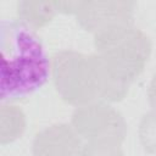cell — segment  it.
Instances as JSON below:
<instances>
[{
  "label": "cell",
  "mask_w": 156,
  "mask_h": 156,
  "mask_svg": "<svg viewBox=\"0 0 156 156\" xmlns=\"http://www.w3.org/2000/svg\"><path fill=\"white\" fill-rule=\"evenodd\" d=\"M50 63L34 32L20 20L1 22V99L18 100L41 88Z\"/></svg>",
  "instance_id": "1"
},
{
  "label": "cell",
  "mask_w": 156,
  "mask_h": 156,
  "mask_svg": "<svg viewBox=\"0 0 156 156\" xmlns=\"http://www.w3.org/2000/svg\"><path fill=\"white\" fill-rule=\"evenodd\" d=\"M149 100H150L151 106L156 110V74L154 76L150 88H149Z\"/></svg>",
  "instance_id": "10"
},
{
  "label": "cell",
  "mask_w": 156,
  "mask_h": 156,
  "mask_svg": "<svg viewBox=\"0 0 156 156\" xmlns=\"http://www.w3.org/2000/svg\"><path fill=\"white\" fill-rule=\"evenodd\" d=\"M76 130L85 138L121 143L124 138L126 124L122 116L102 104L82 106L77 108L72 118Z\"/></svg>",
  "instance_id": "4"
},
{
  "label": "cell",
  "mask_w": 156,
  "mask_h": 156,
  "mask_svg": "<svg viewBox=\"0 0 156 156\" xmlns=\"http://www.w3.org/2000/svg\"><path fill=\"white\" fill-rule=\"evenodd\" d=\"M79 139L69 126L60 123L38 133L33 141L34 156H74Z\"/></svg>",
  "instance_id": "6"
},
{
  "label": "cell",
  "mask_w": 156,
  "mask_h": 156,
  "mask_svg": "<svg viewBox=\"0 0 156 156\" xmlns=\"http://www.w3.org/2000/svg\"><path fill=\"white\" fill-rule=\"evenodd\" d=\"M55 10L54 1H20L17 4L20 21L33 28H39L49 22L54 16Z\"/></svg>",
  "instance_id": "7"
},
{
  "label": "cell",
  "mask_w": 156,
  "mask_h": 156,
  "mask_svg": "<svg viewBox=\"0 0 156 156\" xmlns=\"http://www.w3.org/2000/svg\"><path fill=\"white\" fill-rule=\"evenodd\" d=\"M82 156H123L119 143L110 140H96L87 144Z\"/></svg>",
  "instance_id": "8"
},
{
  "label": "cell",
  "mask_w": 156,
  "mask_h": 156,
  "mask_svg": "<svg viewBox=\"0 0 156 156\" xmlns=\"http://www.w3.org/2000/svg\"><path fill=\"white\" fill-rule=\"evenodd\" d=\"M94 44L108 72L127 85L141 73L151 51L149 37L132 24L113 26L95 33Z\"/></svg>",
  "instance_id": "3"
},
{
  "label": "cell",
  "mask_w": 156,
  "mask_h": 156,
  "mask_svg": "<svg viewBox=\"0 0 156 156\" xmlns=\"http://www.w3.org/2000/svg\"><path fill=\"white\" fill-rule=\"evenodd\" d=\"M51 58L55 87L62 99L71 104H82L96 98L116 101L128 90V85L117 80L98 55L61 51Z\"/></svg>",
  "instance_id": "2"
},
{
  "label": "cell",
  "mask_w": 156,
  "mask_h": 156,
  "mask_svg": "<svg viewBox=\"0 0 156 156\" xmlns=\"http://www.w3.org/2000/svg\"><path fill=\"white\" fill-rule=\"evenodd\" d=\"M134 2L132 1H72L71 13L87 30L95 33L113 26L130 24Z\"/></svg>",
  "instance_id": "5"
},
{
  "label": "cell",
  "mask_w": 156,
  "mask_h": 156,
  "mask_svg": "<svg viewBox=\"0 0 156 156\" xmlns=\"http://www.w3.org/2000/svg\"><path fill=\"white\" fill-rule=\"evenodd\" d=\"M140 139L147 151H156V115L144 116L140 126Z\"/></svg>",
  "instance_id": "9"
}]
</instances>
